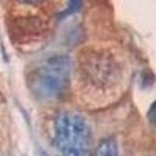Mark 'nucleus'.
Returning a JSON list of instances; mask_svg holds the SVG:
<instances>
[{
  "mask_svg": "<svg viewBox=\"0 0 156 156\" xmlns=\"http://www.w3.org/2000/svg\"><path fill=\"white\" fill-rule=\"evenodd\" d=\"M72 69L73 63L68 55H51L29 67L26 75L27 86L37 99L57 101L69 90Z\"/></svg>",
  "mask_w": 156,
  "mask_h": 156,
  "instance_id": "1",
  "label": "nucleus"
},
{
  "mask_svg": "<svg viewBox=\"0 0 156 156\" xmlns=\"http://www.w3.org/2000/svg\"><path fill=\"white\" fill-rule=\"evenodd\" d=\"M119 61L105 50L87 49L78 58V79L90 91H110L119 84Z\"/></svg>",
  "mask_w": 156,
  "mask_h": 156,
  "instance_id": "2",
  "label": "nucleus"
},
{
  "mask_svg": "<svg viewBox=\"0 0 156 156\" xmlns=\"http://www.w3.org/2000/svg\"><path fill=\"white\" fill-rule=\"evenodd\" d=\"M53 141L62 156H90L92 133L81 114L63 112L55 117Z\"/></svg>",
  "mask_w": 156,
  "mask_h": 156,
  "instance_id": "3",
  "label": "nucleus"
},
{
  "mask_svg": "<svg viewBox=\"0 0 156 156\" xmlns=\"http://www.w3.org/2000/svg\"><path fill=\"white\" fill-rule=\"evenodd\" d=\"M13 16L9 20V34L16 42L26 44L39 41L48 28L45 16L32 8Z\"/></svg>",
  "mask_w": 156,
  "mask_h": 156,
  "instance_id": "4",
  "label": "nucleus"
},
{
  "mask_svg": "<svg viewBox=\"0 0 156 156\" xmlns=\"http://www.w3.org/2000/svg\"><path fill=\"white\" fill-rule=\"evenodd\" d=\"M90 156H118V146L113 138L108 137L101 140Z\"/></svg>",
  "mask_w": 156,
  "mask_h": 156,
  "instance_id": "5",
  "label": "nucleus"
},
{
  "mask_svg": "<svg viewBox=\"0 0 156 156\" xmlns=\"http://www.w3.org/2000/svg\"><path fill=\"white\" fill-rule=\"evenodd\" d=\"M147 119L151 124L156 126V101L152 103L147 112Z\"/></svg>",
  "mask_w": 156,
  "mask_h": 156,
  "instance_id": "6",
  "label": "nucleus"
},
{
  "mask_svg": "<svg viewBox=\"0 0 156 156\" xmlns=\"http://www.w3.org/2000/svg\"><path fill=\"white\" fill-rule=\"evenodd\" d=\"M3 101H4L3 95H2V94L1 93V91H0V102H2Z\"/></svg>",
  "mask_w": 156,
  "mask_h": 156,
  "instance_id": "7",
  "label": "nucleus"
},
{
  "mask_svg": "<svg viewBox=\"0 0 156 156\" xmlns=\"http://www.w3.org/2000/svg\"><path fill=\"white\" fill-rule=\"evenodd\" d=\"M40 156H48V155H47V154H45V153L41 152V153H40Z\"/></svg>",
  "mask_w": 156,
  "mask_h": 156,
  "instance_id": "8",
  "label": "nucleus"
}]
</instances>
